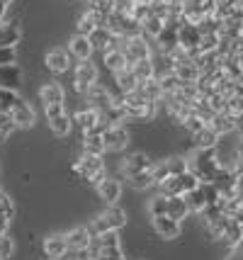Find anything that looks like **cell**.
Listing matches in <instances>:
<instances>
[{
    "label": "cell",
    "mask_w": 243,
    "mask_h": 260,
    "mask_svg": "<svg viewBox=\"0 0 243 260\" xmlns=\"http://www.w3.org/2000/svg\"><path fill=\"white\" fill-rule=\"evenodd\" d=\"M185 168L195 175L199 182H217L221 173V158L217 148H195L190 156H185Z\"/></svg>",
    "instance_id": "1"
},
{
    "label": "cell",
    "mask_w": 243,
    "mask_h": 260,
    "mask_svg": "<svg viewBox=\"0 0 243 260\" xmlns=\"http://www.w3.org/2000/svg\"><path fill=\"white\" fill-rule=\"evenodd\" d=\"M119 110L124 114V122H153L158 114V102L144 100L136 90L119 95Z\"/></svg>",
    "instance_id": "2"
},
{
    "label": "cell",
    "mask_w": 243,
    "mask_h": 260,
    "mask_svg": "<svg viewBox=\"0 0 243 260\" xmlns=\"http://www.w3.org/2000/svg\"><path fill=\"white\" fill-rule=\"evenodd\" d=\"M88 253L95 260H127L119 241V231H105V234H93L88 243Z\"/></svg>",
    "instance_id": "3"
},
{
    "label": "cell",
    "mask_w": 243,
    "mask_h": 260,
    "mask_svg": "<svg viewBox=\"0 0 243 260\" xmlns=\"http://www.w3.org/2000/svg\"><path fill=\"white\" fill-rule=\"evenodd\" d=\"M153 214H168V216H173V219H178V221H183V219H187L192 212H190V207H187L185 197L158 192L149 202V216H153Z\"/></svg>",
    "instance_id": "4"
},
{
    "label": "cell",
    "mask_w": 243,
    "mask_h": 260,
    "mask_svg": "<svg viewBox=\"0 0 243 260\" xmlns=\"http://www.w3.org/2000/svg\"><path fill=\"white\" fill-rule=\"evenodd\" d=\"M127 209H122V207H117V204H107V209L100 212V214L95 216L93 221L88 224L93 234H105V231H119V229L127 226Z\"/></svg>",
    "instance_id": "5"
},
{
    "label": "cell",
    "mask_w": 243,
    "mask_h": 260,
    "mask_svg": "<svg viewBox=\"0 0 243 260\" xmlns=\"http://www.w3.org/2000/svg\"><path fill=\"white\" fill-rule=\"evenodd\" d=\"M71 173L78 180H85V182H90V185H95L97 180H102L105 175H107L102 156H90V153H83L81 158L71 166Z\"/></svg>",
    "instance_id": "6"
},
{
    "label": "cell",
    "mask_w": 243,
    "mask_h": 260,
    "mask_svg": "<svg viewBox=\"0 0 243 260\" xmlns=\"http://www.w3.org/2000/svg\"><path fill=\"white\" fill-rule=\"evenodd\" d=\"M219 187L217 185H212V182H197L195 190H190V192L185 194V202L187 207H190V212L192 214H199L204 207H209V204H217V200H219Z\"/></svg>",
    "instance_id": "7"
},
{
    "label": "cell",
    "mask_w": 243,
    "mask_h": 260,
    "mask_svg": "<svg viewBox=\"0 0 243 260\" xmlns=\"http://www.w3.org/2000/svg\"><path fill=\"white\" fill-rule=\"evenodd\" d=\"M197 178L190 173V170H183V173H175L170 178H165L161 180L156 187H158V192L161 194H178V197H185L190 190H195L197 187Z\"/></svg>",
    "instance_id": "8"
},
{
    "label": "cell",
    "mask_w": 243,
    "mask_h": 260,
    "mask_svg": "<svg viewBox=\"0 0 243 260\" xmlns=\"http://www.w3.org/2000/svg\"><path fill=\"white\" fill-rule=\"evenodd\" d=\"M85 105H90V107H95L100 114H105L110 107H115L117 100H119V95H117L112 88H107V85H102V83H93L88 90H85Z\"/></svg>",
    "instance_id": "9"
},
{
    "label": "cell",
    "mask_w": 243,
    "mask_h": 260,
    "mask_svg": "<svg viewBox=\"0 0 243 260\" xmlns=\"http://www.w3.org/2000/svg\"><path fill=\"white\" fill-rule=\"evenodd\" d=\"M97 78H100V68L93 63V58H83L73 66V90L78 95H85V90L93 83H97Z\"/></svg>",
    "instance_id": "10"
},
{
    "label": "cell",
    "mask_w": 243,
    "mask_h": 260,
    "mask_svg": "<svg viewBox=\"0 0 243 260\" xmlns=\"http://www.w3.org/2000/svg\"><path fill=\"white\" fill-rule=\"evenodd\" d=\"M122 51H124V56H127V63L131 66L134 61H139V58H149L153 56V46H151V39L146 37V34H131V37H127L124 42H122V46H119Z\"/></svg>",
    "instance_id": "11"
},
{
    "label": "cell",
    "mask_w": 243,
    "mask_h": 260,
    "mask_svg": "<svg viewBox=\"0 0 243 260\" xmlns=\"http://www.w3.org/2000/svg\"><path fill=\"white\" fill-rule=\"evenodd\" d=\"M44 114H47L49 129H51L54 136L63 139V136L71 134L73 119H71V114L66 112V105H47V107H44Z\"/></svg>",
    "instance_id": "12"
},
{
    "label": "cell",
    "mask_w": 243,
    "mask_h": 260,
    "mask_svg": "<svg viewBox=\"0 0 243 260\" xmlns=\"http://www.w3.org/2000/svg\"><path fill=\"white\" fill-rule=\"evenodd\" d=\"M185 168V158L183 156H170V158H163V160H153L151 163V180H153V187L158 185L161 180H165V178H170V175H175V173H183Z\"/></svg>",
    "instance_id": "13"
},
{
    "label": "cell",
    "mask_w": 243,
    "mask_h": 260,
    "mask_svg": "<svg viewBox=\"0 0 243 260\" xmlns=\"http://www.w3.org/2000/svg\"><path fill=\"white\" fill-rule=\"evenodd\" d=\"M100 136H102L105 151H124L131 141V134L124 124H105Z\"/></svg>",
    "instance_id": "14"
},
{
    "label": "cell",
    "mask_w": 243,
    "mask_h": 260,
    "mask_svg": "<svg viewBox=\"0 0 243 260\" xmlns=\"http://www.w3.org/2000/svg\"><path fill=\"white\" fill-rule=\"evenodd\" d=\"M151 226L156 231V236L163 241H175L183 234V221H178L168 214H153L151 216Z\"/></svg>",
    "instance_id": "15"
},
{
    "label": "cell",
    "mask_w": 243,
    "mask_h": 260,
    "mask_svg": "<svg viewBox=\"0 0 243 260\" xmlns=\"http://www.w3.org/2000/svg\"><path fill=\"white\" fill-rule=\"evenodd\" d=\"M71 119H73V124L81 126V132H102V126L107 124L102 119V114L90 105H85L76 114H71Z\"/></svg>",
    "instance_id": "16"
},
{
    "label": "cell",
    "mask_w": 243,
    "mask_h": 260,
    "mask_svg": "<svg viewBox=\"0 0 243 260\" xmlns=\"http://www.w3.org/2000/svg\"><path fill=\"white\" fill-rule=\"evenodd\" d=\"M44 66H47L54 76H61V73H68L71 71L73 58H71V54L66 49L56 46V49H49L47 54H44Z\"/></svg>",
    "instance_id": "17"
},
{
    "label": "cell",
    "mask_w": 243,
    "mask_h": 260,
    "mask_svg": "<svg viewBox=\"0 0 243 260\" xmlns=\"http://www.w3.org/2000/svg\"><path fill=\"white\" fill-rule=\"evenodd\" d=\"M199 29H197V24H190V22H183L178 24V46L185 51L187 56H192L197 54V44H199Z\"/></svg>",
    "instance_id": "18"
},
{
    "label": "cell",
    "mask_w": 243,
    "mask_h": 260,
    "mask_svg": "<svg viewBox=\"0 0 243 260\" xmlns=\"http://www.w3.org/2000/svg\"><path fill=\"white\" fill-rule=\"evenodd\" d=\"M88 39H90V44H93L95 51H100V54L107 51V49H117V46H122V42H124V39L115 37L105 24H97L93 32L88 34Z\"/></svg>",
    "instance_id": "19"
},
{
    "label": "cell",
    "mask_w": 243,
    "mask_h": 260,
    "mask_svg": "<svg viewBox=\"0 0 243 260\" xmlns=\"http://www.w3.org/2000/svg\"><path fill=\"white\" fill-rule=\"evenodd\" d=\"M122 190H124L122 182L117 180V178H110V175H105L102 180L95 182V192H97V197H100L105 204H117L119 202Z\"/></svg>",
    "instance_id": "20"
},
{
    "label": "cell",
    "mask_w": 243,
    "mask_h": 260,
    "mask_svg": "<svg viewBox=\"0 0 243 260\" xmlns=\"http://www.w3.org/2000/svg\"><path fill=\"white\" fill-rule=\"evenodd\" d=\"M151 163H153V160H151L146 153L136 151V153H129V156H124V158H122V163H119V170H122V175L131 178V175L144 173L146 168H151Z\"/></svg>",
    "instance_id": "21"
},
{
    "label": "cell",
    "mask_w": 243,
    "mask_h": 260,
    "mask_svg": "<svg viewBox=\"0 0 243 260\" xmlns=\"http://www.w3.org/2000/svg\"><path fill=\"white\" fill-rule=\"evenodd\" d=\"M10 119L15 122V126H17V129H32V126H34V122H37V112L29 107V102L20 100L10 110Z\"/></svg>",
    "instance_id": "22"
},
{
    "label": "cell",
    "mask_w": 243,
    "mask_h": 260,
    "mask_svg": "<svg viewBox=\"0 0 243 260\" xmlns=\"http://www.w3.org/2000/svg\"><path fill=\"white\" fill-rule=\"evenodd\" d=\"M39 102L47 107V105H63L66 102V88L56 83V80H49L39 88Z\"/></svg>",
    "instance_id": "23"
},
{
    "label": "cell",
    "mask_w": 243,
    "mask_h": 260,
    "mask_svg": "<svg viewBox=\"0 0 243 260\" xmlns=\"http://www.w3.org/2000/svg\"><path fill=\"white\" fill-rule=\"evenodd\" d=\"M71 54V58H76V61H83V58H93L95 49L90 44V39L85 37V34H73L68 39V49H66Z\"/></svg>",
    "instance_id": "24"
},
{
    "label": "cell",
    "mask_w": 243,
    "mask_h": 260,
    "mask_svg": "<svg viewBox=\"0 0 243 260\" xmlns=\"http://www.w3.org/2000/svg\"><path fill=\"white\" fill-rule=\"evenodd\" d=\"M42 250H44L47 260H58L68 253V243H66L63 234H51L42 241Z\"/></svg>",
    "instance_id": "25"
},
{
    "label": "cell",
    "mask_w": 243,
    "mask_h": 260,
    "mask_svg": "<svg viewBox=\"0 0 243 260\" xmlns=\"http://www.w3.org/2000/svg\"><path fill=\"white\" fill-rule=\"evenodd\" d=\"M173 73H175V78L180 80V83H195L197 76H199V68H197L195 61L185 54V56H180L173 63Z\"/></svg>",
    "instance_id": "26"
},
{
    "label": "cell",
    "mask_w": 243,
    "mask_h": 260,
    "mask_svg": "<svg viewBox=\"0 0 243 260\" xmlns=\"http://www.w3.org/2000/svg\"><path fill=\"white\" fill-rule=\"evenodd\" d=\"M207 124L212 126L219 136H229V134H233V132H238V119L229 117L226 112H214L212 117H209Z\"/></svg>",
    "instance_id": "27"
},
{
    "label": "cell",
    "mask_w": 243,
    "mask_h": 260,
    "mask_svg": "<svg viewBox=\"0 0 243 260\" xmlns=\"http://www.w3.org/2000/svg\"><path fill=\"white\" fill-rule=\"evenodd\" d=\"M20 85H22V68H20V63L0 66V88L20 90Z\"/></svg>",
    "instance_id": "28"
},
{
    "label": "cell",
    "mask_w": 243,
    "mask_h": 260,
    "mask_svg": "<svg viewBox=\"0 0 243 260\" xmlns=\"http://www.w3.org/2000/svg\"><path fill=\"white\" fill-rule=\"evenodd\" d=\"M20 39H22V24L8 22V20L0 22V46H12V49H17Z\"/></svg>",
    "instance_id": "29"
},
{
    "label": "cell",
    "mask_w": 243,
    "mask_h": 260,
    "mask_svg": "<svg viewBox=\"0 0 243 260\" xmlns=\"http://www.w3.org/2000/svg\"><path fill=\"white\" fill-rule=\"evenodd\" d=\"M63 238H66V243H68L71 250L73 248H85V246L90 243V238H93V231H90L88 224H81V226H73L71 231H66Z\"/></svg>",
    "instance_id": "30"
},
{
    "label": "cell",
    "mask_w": 243,
    "mask_h": 260,
    "mask_svg": "<svg viewBox=\"0 0 243 260\" xmlns=\"http://www.w3.org/2000/svg\"><path fill=\"white\" fill-rule=\"evenodd\" d=\"M115 76V88L112 90L117 92V95H127V92L136 90V85H139V80H136V76L131 73V68H122V71H117V73H112Z\"/></svg>",
    "instance_id": "31"
},
{
    "label": "cell",
    "mask_w": 243,
    "mask_h": 260,
    "mask_svg": "<svg viewBox=\"0 0 243 260\" xmlns=\"http://www.w3.org/2000/svg\"><path fill=\"white\" fill-rule=\"evenodd\" d=\"M190 136H192V141H195V148H217L221 141V136L209 124H204L199 132H195V134H190Z\"/></svg>",
    "instance_id": "32"
},
{
    "label": "cell",
    "mask_w": 243,
    "mask_h": 260,
    "mask_svg": "<svg viewBox=\"0 0 243 260\" xmlns=\"http://www.w3.org/2000/svg\"><path fill=\"white\" fill-rule=\"evenodd\" d=\"M83 153H90V156H105V144L100 132H83L81 139Z\"/></svg>",
    "instance_id": "33"
},
{
    "label": "cell",
    "mask_w": 243,
    "mask_h": 260,
    "mask_svg": "<svg viewBox=\"0 0 243 260\" xmlns=\"http://www.w3.org/2000/svg\"><path fill=\"white\" fill-rule=\"evenodd\" d=\"M102 63L105 68L110 71V73H117V71H122V68H127V56H124V51L117 46V49H107L102 51Z\"/></svg>",
    "instance_id": "34"
},
{
    "label": "cell",
    "mask_w": 243,
    "mask_h": 260,
    "mask_svg": "<svg viewBox=\"0 0 243 260\" xmlns=\"http://www.w3.org/2000/svg\"><path fill=\"white\" fill-rule=\"evenodd\" d=\"M131 73L136 76V80H149V78H153L156 76V66H153V56H149V58H139V61H134L131 63Z\"/></svg>",
    "instance_id": "35"
},
{
    "label": "cell",
    "mask_w": 243,
    "mask_h": 260,
    "mask_svg": "<svg viewBox=\"0 0 243 260\" xmlns=\"http://www.w3.org/2000/svg\"><path fill=\"white\" fill-rule=\"evenodd\" d=\"M97 24H100V22H97L95 12H90L88 8H85V10L81 12V17H78V22H76V34H85V37H88V34L93 32Z\"/></svg>",
    "instance_id": "36"
},
{
    "label": "cell",
    "mask_w": 243,
    "mask_h": 260,
    "mask_svg": "<svg viewBox=\"0 0 243 260\" xmlns=\"http://www.w3.org/2000/svg\"><path fill=\"white\" fill-rule=\"evenodd\" d=\"M20 100H22V98H20V92H17V90H10V88H0V112L10 114V110Z\"/></svg>",
    "instance_id": "37"
},
{
    "label": "cell",
    "mask_w": 243,
    "mask_h": 260,
    "mask_svg": "<svg viewBox=\"0 0 243 260\" xmlns=\"http://www.w3.org/2000/svg\"><path fill=\"white\" fill-rule=\"evenodd\" d=\"M127 180H129V185H131L134 190H146V187H153V180H151L149 168L144 170V173H136V175L127 178Z\"/></svg>",
    "instance_id": "38"
},
{
    "label": "cell",
    "mask_w": 243,
    "mask_h": 260,
    "mask_svg": "<svg viewBox=\"0 0 243 260\" xmlns=\"http://www.w3.org/2000/svg\"><path fill=\"white\" fill-rule=\"evenodd\" d=\"M204 124H207V122H204L202 117H197V114L190 110V114H187L185 119H183V124H180V126L185 129L187 134H195V132H199V129H202Z\"/></svg>",
    "instance_id": "39"
},
{
    "label": "cell",
    "mask_w": 243,
    "mask_h": 260,
    "mask_svg": "<svg viewBox=\"0 0 243 260\" xmlns=\"http://www.w3.org/2000/svg\"><path fill=\"white\" fill-rule=\"evenodd\" d=\"M0 214L5 216V219H15V202H12V197L5 190H0Z\"/></svg>",
    "instance_id": "40"
},
{
    "label": "cell",
    "mask_w": 243,
    "mask_h": 260,
    "mask_svg": "<svg viewBox=\"0 0 243 260\" xmlns=\"http://www.w3.org/2000/svg\"><path fill=\"white\" fill-rule=\"evenodd\" d=\"M15 253V241L10 238V234H0V260L10 258Z\"/></svg>",
    "instance_id": "41"
},
{
    "label": "cell",
    "mask_w": 243,
    "mask_h": 260,
    "mask_svg": "<svg viewBox=\"0 0 243 260\" xmlns=\"http://www.w3.org/2000/svg\"><path fill=\"white\" fill-rule=\"evenodd\" d=\"M8 63H17V49L0 46V66H8Z\"/></svg>",
    "instance_id": "42"
},
{
    "label": "cell",
    "mask_w": 243,
    "mask_h": 260,
    "mask_svg": "<svg viewBox=\"0 0 243 260\" xmlns=\"http://www.w3.org/2000/svg\"><path fill=\"white\" fill-rule=\"evenodd\" d=\"M10 219H5V216L0 214V234H8V231H10Z\"/></svg>",
    "instance_id": "43"
},
{
    "label": "cell",
    "mask_w": 243,
    "mask_h": 260,
    "mask_svg": "<svg viewBox=\"0 0 243 260\" xmlns=\"http://www.w3.org/2000/svg\"><path fill=\"white\" fill-rule=\"evenodd\" d=\"M10 3H15V0H0V5H5V8H10Z\"/></svg>",
    "instance_id": "44"
}]
</instances>
